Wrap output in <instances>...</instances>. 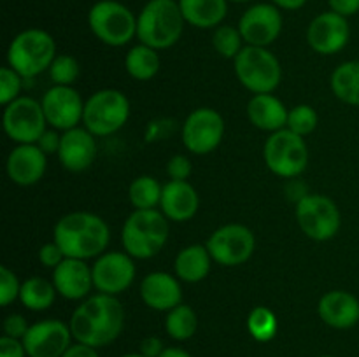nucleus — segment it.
I'll use <instances>...</instances> for the list:
<instances>
[{
    "mask_svg": "<svg viewBox=\"0 0 359 357\" xmlns=\"http://www.w3.org/2000/svg\"><path fill=\"white\" fill-rule=\"evenodd\" d=\"M193 167L191 161L184 156V154H175L168 160L167 163V174L170 181H188L191 175Z\"/></svg>",
    "mask_w": 359,
    "mask_h": 357,
    "instance_id": "39",
    "label": "nucleus"
},
{
    "mask_svg": "<svg viewBox=\"0 0 359 357\" xmlns=\"http://www.w3.org/2000/svg\"><path fill=\"white\" fill-rule=\"evenodd\" d=\"M2 125L6 135L18 144H37L48 130L42 104L30 97H20L6 105Z\"/></svg>",
    "mask_w": 359,
    "mask_h": 357,
    "instance_id": "12",
    "label": "nucleus"
},
{
    "mask_svg": "<svg viewBox=\"0 0 359 357\" xmlns=\"http://www.w3.org/2000/svg\"><path fill=\"white\" fill-rule=\"evenodd\" d=\"M184 21L191 27L217 28L228 14V0H179Z\"/></svg>",
    "mask_w": 359,
    "mask_h": 357,
    "instance_id": "27",
    "label": "nucleus"
},
{
    "mask_svg": "<svg viewBox=\"0 0 359 357\" xmlns=\"http://www.w3.org/2000/svg\"><path fill=\"white\" fill-rule=\"evenodd\" d=\"M48 156L37 144H18L7 156L6 170L11 181L18 186H34L44 177Z\"/></svg>",
    "mask_w": 359,
    "mask_h": 357,
    "instance_id": "20",
    "label": "nucleus"
},
{
    "mask_svg": "<svg viewBox=\"0 0 359 357\" xmlns=\"http://www.w3.org/2000/svg\"><path fill=\"white\" fill-rule=\"evenodd\" d=\"M160 357H191L184 349H179V346H168L163 352L160 354Z\"/></svg>",
    "mask_w": 359,
    "mask_h": 357,
    "instance_id": "48",
    "label": "nucleus"
},
{
    "mask_svg": "<svg viewBox=\"0 0 359 357\" xmlns=\"http://www.w3.org/2000/svg\"><path fill=\"white\" fill-rule=\"evenodd\" d=\"M98 156L97 136L86 128H72L62 133L58 160L65 170L79 174L88 170Z\"/></svg>",
    "mask_w": 359,
    "mask_h": 357,
    "instance_id": "19",
    "label": "nucleus"
},
{
    "mask_svg": "<svg viewBox=\"0 0 359 357\" xmlns=\"http://www.w3.org/2000/svg\"><path fill=\"white\" fill-rule=\"evenodd\" d=\"M325 324L335 329H351L359 322V300L347 290H328L318 303Z\"/></svg>",
    "mask_w": 359,
    "mask_h": 357,
    "instance_id": "23",
    "label": "nucleus"
},
{
    "mask_svg": "<svg viewBox=\"0 0 359 357\" xmlns=\"http://www.w3.org/2000/svg\"><path fill=\"white\" fill-rule=\"evenodd\" d=\"M333 94L347 105H359V59L344 62L330 77Z\"/></svg>",
    "mask_w": 359,
    "mask_h": 357,
    "instance_id": "28",
    "label": "nucleus"
},
{
    "mask_svg": "<svg viewBox=\"0 0 359 357\" xmlns=\"http://www.w3.org/2000/svg\"><path fill=\"white\" fill-rule=\"evenodd\" d=\"M60 142H62V135L58 133V130H46L42 133L41 139L37 140V146L41 147L42 153L46 156H51V154H58L60 150Z\"/></svg>",
    "mask_w": 359,
    "mask_h": 357,
    "instance_id": "42",
    "label": "nucleus"
},
{
    "mask_svg": "<svg viewBox=\"0 0 359 357\" xmlns=\"http://www.w3.org/2000/svg\"><path fill=\"white\" fill-rule=\"evenodd\" d=\"M165 329H167L168 336L177 342H186L191 338L198 329V317L196 312L193 310L189 304H177L167 312V318H165Z\"/></svg>",
    "mask_w": 359,
    "mask_h": 357,
    "instance_id": "32",
    "label": "nucleus"
},
{
    "mask_svg": "<svg viewBox=\"0 0 359 357\" xmlns=\"http://www.w3.org/2000/svg\"><path fill=\"white\" fill-rule=\"evenodd\" d=\"M321 357H333V356H321Z\"/></svg>",
    "mask_w": 359,
    "mask_h": 357,
    "instance_id": "51",
    "label": "nucleus"
},
{
    "mask_svg": "<svg viewBox=\"0 0 359 357\" xmlns=\"http://www.w3.org/2000/svg\"><path fill=\"white\" fill-rule=\"evenodd\" d=\"M263 158L273 175L283 178H297L307 170L309 147L305 136L284 128L273 132L263 147Z\"/></svg>",
    "mask_w": 359,
    "mask_h": 357,
    "instance_id": "9",
    "label": "nucleus"
},
{
    "mask_svg": "<svg viewBox=\"0 0 359 357\" xmlns=\"http://www.w3.org/2000/svg\"><path fill=\"white\" fill-rule=\"evenodd\" d=\"M212 261L221 266H241L251 259L256 248L255 233L244 224H224L207 240Z\"/></svg>",
    "mask_w": 359,
    "mask_h": 357,
    "instance_id": "11",
    "label": "nucleus"
},
{
    "mask_svg": "<svg viewBox=\"0 0 359 357\" xmlns=\"http://www.w3.org/2000/svg\"><path fill=\"white\" fill-rule=\"evenodd\" d=\"M56 42L41 28L20 31L7 49V66L16 70L23 79H34L49 70L56 58Z\"/></svg>",
    "mask_w": 359,
    "mask_h": 357,
    "instance_id": "5",
    "label": "nucleus"
},
{
    "mask_svg": "<svg viewBox=\"0 0 359 357\" xmlns=\"http://www.w3.org/2000/svg\"><path fill=\"white\" fill-rule=\"evenodd\" d=\"M46 121L55 130H72L83 122L84 102L72 86H53L42 97Z\"/></svg>",
    "mask_w": 359,
    "mask_h": 357,
    "instance_id": "16",
    "label": "nucleus"
},
{
    "mask_svg": "<svg viewBox=\"0 0 359 357\" xmlns=\"http://www.w3.org/2000/svg\"><path fill=\"white\" fill-rule=\"evenodd\" d=\"M228 2H238V4H241V2H251V0H228Z\"/></svg>",
    "mask_w": 359,
    "mask_h": 357,
    "instance_id": "50",
    "label": "nucleus"
},
{
    "mask_svg": "<svg viewBox=\"0 0 359 357\" xmlns=\"http://www.w3.org/2000/svg\"><path fill=\"white\" fill-rule=\"evenodd\" d=\"M130 100L119 90H100L84 102L83 125L95 136H109L128 122Z\"/></svg>",
    "mask_w": 359,
    "mask_h": 357,
    "instance_id": "8",
    "label": "nucleus"
},
{
    "mask_svg": "<svg viewBox=\"0 0 359 357\" xmlns=\"http://www.w3.org/2000/svg\"><path fill=\"white\" fill-rule=\"evenodd\" d=\"M28 329H30V326H28L27 318L20 314L7 315L6 321H4V335L11 336V338L23 340Z\"/></svg>",
    "mask_w": 359,
    "mask_h": 357,
    "instance_id": "41",
    "label": "nucleus"
},
{
    "mask_svg": "<svg viewBox=\"0 0 359 357\" xmlns=\"http://www.w3.org/2000/svg\"><path fill=\"white\" fill-rule=\"evenodd\" d=\"M273 6L284 10H298L307 4V0H272Z\"/></svg>",
    "mask_w": 359,
    "mask_h": 357,
    "instance_id": "47",
    "label": "nucleus"
},
{
    "mask_svg": "<svg viewBox=\"0 0 359 357\" xmlns=\"http://www.w3.org/2000/svg\"><path fill=\"white\" fill-rule=\"evenodd\" d=\"M88 24L98 41L112 48H121L137 37V16L116 0L93 4L88 13Z\"/></svg>",
    "mask_w": 359,
    "mask_h": 357,
    "instance_id": "7",
    "label": "nucleus"
},
{
    "mask_svg": "<svg viewBox=\"0 0 359 357\" xmlns=\"http://www.w3.org/2000/svg\"><path fill=\"white\" fill-rule=\"evenodd\" d=\"M238 30L248 46L269 48L283 31V14L273 4H255L242 14Z\"/></svg>",
    "mask_w": 359,
    "mask_h": 357,
    "instance_id": "15",
    "label": "nucleus"
},
{
    "mask_svg": "<svg viewBox=\"0 0 359 357\" xmlns=\"http://www.w3.org/2000/svg\"><path fill=\"white\" fill-rule=\"evenodd\" d=\"M287 114L290 111L286 108V105L272 93L255 94L248 104L249 121L263 132L273 133L286 128Z\"/></svg>",
    "mask_w": 359,
    "mask_h": 357,
    "instance_id": "25",
    "label": "nucleus"
},
{
    "mask_svg": "<svg viewBox=\"0 0 359 357\" xmlns=\"http://www.w3.org/2000/svg\"><path fill=\"white\" fill-rule=\"evenodd\" d=\"M21 88H23V77L11 66H2L0 69V104L6 107L11 102L20 98Z\"/></svg>",
    "mask_w": 359,
    "mask_h": 357,
    "instance_id": "37",
    "label": "nucleus"
},
{
    "mask_svg": "<svg viewBox=\"0 0 359 357\" xmlns=\"http://www.w3.org/2000/svg\"><path fill=\"white\" fill-rule=\"evenodd\" d=\"M111 231L100 216L91 212H70L63 216L53 230V241L58 244L67 258H98L107 248Z\"/></svg>",
    "mask_w": 359,
    "mask_h": 357,
    "instance_id": "2",
    "label": "nucleus"
},
{
    "mask_svg": "<svg viewBox=\"0 0 359 357\" xmlns=\"http://www.w3.org/2000/svg\"><path fill=\"white\" fill-rule=\"evenodd\" d=\"M58 294L55 284L42 276H30L25 282H21L20 301L25 308L32 312L48 310L55 303V298Z\"/></svg>",
    "mask_w": 359,
    "mask_h": 357,
    "instance_id": "29",
    "label": "nucleus"
},
{
    "mask_svg": "<svg viewBox=\"0 0 359 357\" xmlns=\"http://www.w3.org/2000/svg\"><path fill=\"white\" fill-rule=\"evenodd\" d=\"M330 10L344 18L354 16L359 13V0H328Z\"/></svg>",
    "mask_w": 359,
    "mask_h": 357,
    "instance_id": "44",
    "label": "nucleus"
},
{
    "mask_svg": "<svg viewBox=\"0 0 359 357\" xmlns=\"http://www.w3.org/2000/svg\"><path fill=\"white\" fill-rule=\"evenodd\" d=\"M224 136V119L217 111L200 107L182 125V144L189 153L205 156L219 147Z\"/></svg>",
    "mask_w": 359,
    "mask_h": 357,
    "instance_id": "13",
    "label": "nucleus"
},
{
    "mask_svg": "<svg viewBox=\"0 0 359 357\" xmlns=\"http://www.w3.org/2000/svg\"><path fill=\"white\" fill-rule=\"evenodd\" d=\"M163 186L151 175H140L133 178L128 188L130 203L135 210H149L160 205Z\"/></svg>",
    "mask_w": 359,
    "mask_h": 357,
    "instance_id": "31",
    "label": "nucleus"
},
{
    "mask_svg": "<svg viewBox=\"0 0 359 357\" xmlns=\"http://www.w3.org/2000/svg\"><path fill=\"white\" fill-rule=\"evenodd\" d=\"M160 206L168 220L186 223L198 212V192L188 181H168L163 186Z\"/></svg>",
    "mask_w": 359,
    "mask_h": 357,
    "instance_id": "24",
    "label": "nucleus"
},
{
    "mask_svg": "<svg viewBox=\"0 0 359 357\" xmlns=\"http://www.w3.org/2000/svg\"><path fill=\"white\" fill-rule=\"evenodd\" d=\"M79 74V63L70 55H58L49 66V77H51L55 86H72Z\"/></svg>",
    "mask_w": 359,
    "mask_h": 357,
    "instance_id": "35",
    "label": "nucleus"
},
{
    "mask_svg": "<svg viewBox=\"0 0 359 357\" xmlns=\"http://www.w3.org/2000/svg\"><path fill=\"white\" fill-rule=\"evenodd\" d=\"M294 216L305 237L316 241L332 240L342 226V216L337 203L323 195H305L297 202Z\"/></svg>",
    "mask_w": 359,
    "mask_h": 357,
    "instance_id": "10",
    "label": "nucleus"
},
{
    "mask_svg": "<svg viewBox=\"0 0 359 357\" xmlns=\"http://www.w3.org/2000/svg\"><path fill=\"white\" fill-rule=\"evenodd\" d=\"M65 258L67 255L63 254V251L58 247L56 241H49V244H44L39 248V261H41L46 268L55 270Z\"/></svg>",
    "mask_w": 359,
    "mask_h": 357,
    "instance_id": "40",
    "label": "nucleus"
},
{
    "mask_svg": "<svg viewBox=\"0 0 359 357\" xmlns=\"http://www.w3.org/2000/svg\"><path fill=\"white\" fill-rule=\"evenodd\" d=\"M69 326L77 343L100 349L121 335L125 328V308L118 296L98 293L74 310Z\"/></svg>",
    "mask_w": 359,
    "mask_h": 357,
    "instance_id": "1",
    "label": "nucleus"
},
{
    "mask_svg": "<svg viewBox=\"0 0 359 357\" xmlns=\"http://www.w3.org/2000/svg\"><path fill=\"white\" fill-rule=\"evenodd\" d=\"M21 282L18 280L16 273L7 266H0V304L9 307L13 301L20 300Z\"/></svg>",
    "mask_w": 359,
    "mask_h": 357,
    "instance_id": "38",
    "label": "nucleus"
},
{
    "mask_svg": "<svg viewBox=\"0 0 359 357\" xmlns=\"http://www.w3.org/2000/svg\"><path fill=\"white\" fill-rule=\"evenodd\" d=\"M277 329L279 321L270 308L256 307L248 315V331L256 342H270L276 338Z\"/></svg>",
    "mask_w": 359,
    "mask_h": 357,
    "instance_id": "33",
    "label": "nucleus"
},
{
    "mask_svg": "<svg viewBox=\"0 0 359 357\" xmlns=\"http://www.w3.org/2000/svg\"><path fill=\"white\" fill-rule=\"evenodd\" d=\"M27 350L21 340L11 338V336L4 335L0 338V357H25Z\"/></svg>",
    "mask_w": 359,
    "mask_h": 357,
    "instance_id": "43",
    "label": "nucleus"
},
{
    "mask_svg": "<svg viewBox=\"0 0 359 357\" xmlns=\"http://www.w3.org/2000/svg\"><path fill=\"white\" fill-rule=\"evenodd\" d=\"M140 298L153 310L170 312L182 303L181 280L167 272L149 273L140 282Z\"/></svg>",
    "mask_w": 359,
    "mask_h": 357,
    "instance_id": "22",
    "label": "nucleus"
},
{
    "mask_svg": "<svg viewBox=\"0 0 359 357\" xmlns=\"http://www.w3.org/2000/svg\"><path fill=\"white\" fill-rule=\"evenodd\" d=\"M318 122L319 118L318 112L314 111V107H311V105L307 104H300L297 105V107L291 108L290 114H287L286 128L294 132L297 135L307 136L314 132Z\"/></svg>",
    "mask_w": 359,
    "mask_h": 357,
    "instance_id": "36",
    "label": "nucleus"
},
{
    "mask_svg": "<svg viewBox=\"0 0 359 357\" xmlns=\"http://www.w3.org/2000/svg\"><path fill=\"white\" fill-rule=\"evenodd\" d=\"M121 357H146V356H142V354H126V356H121Z\"/></svg>",
    "mask_w": 359,
    "mask_h": 357,
    "instance_id": "49",
    "label": "nucleus"
},
{
    "mask_svg": "<svg viewBox=\"0 0 359 357\" xmlns=\"http://www.w3.org/2000/svg\"><path fill=\"white\" fill-rule=\"evenodd\" d=\"M53 284L60 296L70 301H79L90 294L93 286V273L83 259L65 258L53 270Z\"/></svg>",
    "mask_w": 359,
    "mask_h": 357,
    "instance_id": "21",
    "label": "nucleus"
},
{
    "mask_svg": "<svg viewBox=\"0 0 359 357\" xmlns=\"http://www.w3.org/2000/svg\"><path fill=\"white\" fill-rule=\"evenodd\" d=\"M62 357H100V356H98L97 349H93V346L84 345V343H76V345H70Z\"/></svg>",
    "mask_w": 359,
    "mask_h": 357,
    "instance_id": "46",
    "label": "nucleus"
},
{
    "mask_svg": "<svg viewBox=\"0 0 359 357\" xmlns=\"http://www.w3.org/2000/svg\"><path fill=\"white\" fill-rule=\"evenodd\" d=\"M91 273L98 293L118 296L135 280V262L126 252H104L91 266Z\"/></svg>",
    "mask_w": 359,
    "mask_h": 357,
    "instance_id": "14",
    "label": "nucleus"
},
{
    "mask_svg": "<svg viewBox=\"0 0 359 357\" xmlns=\"http://www.w3.org/2000/svg\"><path fill=\"white\" fill-rule=\"evenodd\" d=\"M184 16L175 0H149L137 16V38L149 48L168 49L184 31Z\"/></svg>",
    "mask_w": 359,
    "mask_h": 357,
    "instance_id": "3",
    "label": "nucleus"
},
{
    "mask_svg": "<svg viewBox=\"0 0 359 357\" xmlns=\"http://www.w3.org/2000/svg\"><path fill=\"white\" fill-rule=\"evenodd\" d=\"M210 262H212V255H210L207 245L193 244L182 248L177 254L174 261L175 276L182 282L196 284L202 282L210 272Z\"/></svg>",
    "mask_w": 359,
    "mask_h": 357,
    "instance_id": "26",
    "label": "nucleus"
},
{
    "mask_svg": "<svg viewBox=\"0 0 359 357\" xmlns=\"http://www.w3.org/2000/svg\"><path fill=\"white\" fill-rule=\"evenodd\" d=\"M351 38V27L347 18L326 10L318 14L307 28V42L312 51L332 56L342 51Z\"/></svg>",
    "mask_w": 359,
    "mask_h": 357,
    "instance_id": "18",
    "label": "nucleus"
},
{
    "mask_svg": "<svg viewBox=\"0 0 359 357\" xmlns=\"http://www.w3.org/2000/svg\"><path fill=\"white\" fill-rule=\"evenodd\" d=\"M163 343H161V340L156 338V336H147V338H144L142 343H140V354L146 357H160V354L163 352Z\"/></svg>",
    "mask_w": 359,
    "mask_h": 357,
    "instance_id": "45",
    "label": "nucleus"
},
{
    "mask_svg": "<svg viewBox=\"0 0 359 357\" xmlns=\"http://www.w3.org/2000/svg\"><path fill=\"white\" fill-rule=\"evenodd\" d=\"M235 76L242 86L255 94L272 93L283 80V66L266 48L245 46L233 59Z\"/></svg>",
    "mask_w": 359,
    "mask_h": 357,
    "instance_id": "6",
    "label": "nucleus"
},
{
    "mask_svg": "<svg viewBox=\"0 0 359 357\" xmlns=\"http://www.w3.org/2000/svg\"><path fill=\"white\" fill-rule=\"evenodd\" d=\"M160 56H158L156 49L149 48L146 44L133 46L125 58L126 72L130 77L137 80H149L160 70Z\"/></svg>",
    "mask_w": 359,
    "mask_h": 357,
    "instance_id": "30",
    "label": "nucleus"
},
{
    "mask_svg": "<svg viewBox=\"0 0 359 357\" xmlns=\"http://www.w3.org/2000/svg\"><path fill=\"white\" fill-rule=\"evenodd\" d=\"M170 234L168 219L156 209L133 210L121 230V244L126 254L135 259H149L165 247Z\"/></svg>",
    "mask_w": 359,
    "mask_h": 357,
    "instance_id": "4",
    "label": "nucleus"
},
{
    "mask_svg": "<svg viewBox=\"0 0 359 357\" xmlns=\"http://www.w3.org/2000/svg\"><path fill=\"white\" fill-rule=\"evenodd\" d=\"M74 338L70 326L56 318L35 322L23 336V345L28 357H62Z\"/></svg>",
    "mask_w": 359,
    "mask_h": 357,
    "instance_id": "17",
    "label": "nucleus"
},
{
    "mask_svg": "<svg viewBox=\"0 0 359 357\" xmlns=\"http://www.w3.org/2000/svg\"><path fill=\"white\" fill-rule=\"evenodd\" d=\"M242 38L241 30L231 24H219L212 34V46L217 55L223 58L235 59V56L242 51Z\"/></svg>",
    "mask_w": 359,
    "mask_h": 357,
    "instance_id": "34",
    "label": "nucleus"
}]
</instances>
